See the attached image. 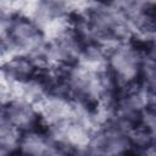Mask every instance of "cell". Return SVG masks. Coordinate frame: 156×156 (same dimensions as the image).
I'll list each match as a JSON object with an SVG mask.
<instances>
[{"label":"cell","mask_w":156,"mask_h":156,"mask_svg":"<svg viewBox=\"0 0 156 156\" xmlns=\"http://www.w3.org/2000/svg\"><path fill=\"white\" fill-rule=\"evenodd\" d=\"M9 37L16 45L27 46L32 45L40 38V32L29 20L18 17L12 21Z\"/></svg>","instance_id":"1"},{"label":"cell","mask_w":156,"mask_h":156,"mask_svg":"<svg viewBox=\"0 0 156 156\" xmlns=\"http://www.w3.org/2000/svg\"><path fill=\"white\" fill-rule=\"evenodd\" d=\"M7 69L9 74L15 77L18 80H28L35 77V67L33 63L27 60L26 57H15L12 61L7 63Z\"/></svg>","instance_id":"2"}]
</instances>
